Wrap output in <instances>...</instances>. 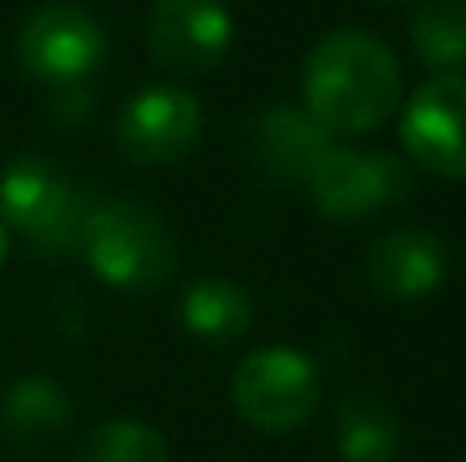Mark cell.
I'll use <instances>...</instances> for the list:
<instances>
[{
  "label": "cell",
  "instance_id": "cell-1",
  "mask_svg": "<svg viewBox=\"0 0 466 462\" xmlns=\"http://www.w3.org/2000/svg\"><path fill=\"white\" fill-rule=\"evenodd\" d=\"M303 111L331 136H369L401 106V62L369 29H331L303 57Z\"/></svg>",
  "mask_w": 466,
  "mask_h": 462
},
{
  "label": "cell",
  "instance_id": "cell-2",
  "mask_svg": "<svg viewBox=\"0 0 466 462\" xmlns=\"http://www.w3.org/2000/svg\"><path fill=\"white\" fill-rule=\"evenodd\" d=\"M82 258L115 291L152 295L177 270V237L156 209L123 201V196H106L90 209Z\"/></svg>",
  "mask_w": 466,
  "mask_h": 462
},
{
  "label": "cell",
  "instance_id": "cell-3",
  "mask_svg": "<svg viewBox=\"0 0 466 462\" xmlns=\"http://www.w3.org/2000/svg\"><path fill=\"white\" fill-rule=\"evenodd\" d=\"M95 196L74 185L49 156H16L0 172V221L41 254H82Z\"/></svg>",
  "mask_w": 466,
  "mask_h": 462
},
{
  "label": "cell",
  "instance_id": "cell-4",
  "mask_svg": "<svg viewBox=\"0 0 466 462\" xmlns=\"http://www.w3.org/2000/svg\"><path fill=\"white\" fill-rule=\"evenodd\" d=\"M233 406L254 430L290 434L319 406V368L287 344L258 348L233 373Z\"/></svg>",
  "mask_w": 466,
  "mask_h": 462
},
{
  "label": "cell",
  "instance_id": "cell-5",
  "mask_svg": "<svg viewBox=\"0 0 466 462\" xmlns=\"http://www.w3.org/2000/svg\"><path fill=\"white\" fill-rule=\"evenodd\" d=\"M315 209L328 221L356 226L377 213L401 205L413 193L410 160L393 152H356V147H331L319 168L307 180Z\"/></svg>",
  "mask_w": 466,
  "mask_h": 462
},
{
  "label": "cell",
  "instance_id": "cell-6",
  "mask_svg": "<svg viewBox=\"0 0 466 462\" xmlns=\"http://www.w3.org/2000/svg\"><path fill=\"white\" fill-rule=\"evenodd\" d=\"M16 57L25 74L46 86H78L103 65L106 33L82 5L54 0L29 13V21L16 33Z\"/></svg>",
  "mask_w": 466,
  "mask_h": 462
},
{
  "label": "cell",
  "instance_id": "cell-7",
  "mask_svg": "<svg viewBox=\"0 0 466 462\" xmlns=\"http://www.w3.org/2000/svg\"><path fill=\"white\" fill-rule=\"evenodd\" d=\"M201 103L188 90L156 82L144 86L115 115V144L139 168H164L188 156L201 139Z\"/></svg>",
  "mask_w": 466,
  "mask_h": 462
},
{
  "label": "cell",
  "instance_id": "cell-8",
  "mask_svg": "<svg viewBox=\"0 0 466 462\" xmlns=\"http://www.w3.org/2000/svg\"><path fill=\"white\" fill-rule=\"evenodd\" d=\"M401 144L421 172L466 180V78L434 74L401 111Z\"/></svg>",
  "mask_w": 466,
  "mask_h": 462
},
{
  "label": "cell",
  "instance_id": "cell-9",
  "mask_svg": "<svg viewBox=\"0 0 466 462\" xmlns=\"http://www.w3.org/2000/svg\"><path fill=\"white\" fill-rule=\"evenodd\" d=\"M233 41L226 0H152L147 54L172 74H209Z\"/></svg>",
  "mask_w": 466,
  "mask_h": 462
},
{
  "label": "cell",
  "instance_id": "cell-10",
  "mask_svg": "<svg viewBox=\"0 0 466 462\" xmlns=\"http://www.w3.org/2000/svg\"><path fill=\"white\" fill-rule=\"evenodd\" d=\"M336 147V136L303 106L274 103L246 123V160L274 185H307L319 160Z\"/></svg>",
  "mask_w": 466,
  "mask_h": 462
},
{
  "label": "cell",
  "instance_id": "cell-11",
  "mask_svg": "<svg viewBox=\"0 0 466 462\" xmlns=\"http://www.w3.org/2000/svg\"><path fill=\"white\" fill-rule=\"evenodd\" d=\"M369 286L389 303H421L446 278V246L430 229H389L369 246Z\"/></svg>",
  "mask_w": 466,
  "mask_h": 462
},
{
  "label": "cell",
  "instance_id": "cell-12",
  "mask_svg": "<svg viewBox=\"0 0 466 462\" xmlns=\"http://www.w3.org/2000/svg\"><path fill=\"white\" fill-rule=\"evenodd\" d=\"M254 303L249 291L233 278H197L180 295V324L205 344H233L249 332Z\"/></svg>",
  "mask_w": 466,
  "mask_h": 462
},
{
  "label": "cell",
  "instance_id": "cell-13",
  "mask_svg": "<svg viewBox=\"0 0 466 462\" xmlns=\"http://www.w3.org/2000/svg\"><path fill=\"white\" fill-rule=\"evenodd\" d=\"M336 450L344 462H397L401 422L377 393H352L336 409Z\"/></svg>",
  "mask_w": 466,
  "mask_h": 462
},
{
  "label": "cell",
  "instance_id": "cell-14",
  "mask_svg": "<svg viewBox=\"0 0 466 462\" xmlns=\"http://www.w3.org/2000/svg\"><path fill=\"white\" fill-rule=\"evenodd\" d=\"M70 417H74L70 397L49 377H21V381L8 385L5 401H0V426L21 447L57 438L70 426Z\"/></svg>",
  "mask_w": 466,
  "mask_h": 462
},
{
  "label": "cell",
  "instance_id": "cell-15",
  "mask_svg": "<svg viewBox=\"0 0 466 462\" xmlns=\"http://www.w3.org/2000/svg\"><path fill=\"white\" fill-rule=\"evenodd\" d=\"M410 37L430 70H466V0H421L410 21Z\"/></svg>",
  "mask_w": 466,
  "mask_h": 462
},
{
  "label": "cell",
  "instance_id": "cell-16",
  "mask_svg": "<svg viewBox=\"0 0 466 462\" xmlns=\"http://www.w3.org/2000/svg\"><path fill=\"white\" fill-rule=\"evenodd\" d=\"M82 462H168V442L139 417H106L82 442Z\"/></svg>",
  "mask_w": 466,
  "mask_h": 462
},
{
  "label": "cell",
  "instance_id": "cell-17",
  "mask_svg": "<svg viewBox=\"0 0 466 462\" xmlns=\"http://www.w3.org/2000/svg\"><path fill=\"white\" fill-rule=\"evenodd\" d=\"M5 258H8V229H5V221H0V266H5Z\"/></svg>",
  "mask_w": 466,
  "mask_h": 462
},
{
  "label": "cell",
  "instance_id": "cell-18",
  "mask_svg": "<svg viewBox=\"0 0 466 462\" xmlns=\"http://www.w3.org/2000/svg\"><path fill=\"white\" fill-rule=\"evenodd\" d=\"M385 5H393V0H385Z\"/></svg>",
  "mask_w": 466,
  "mask_h": 462
},
{
  "label": "cell",
  "instance_id": "cell-19",
  "mask_svg": "<svg viewBox=\"0 0 466 462\" xmlns=\"http://www.w3.org/2000/svg\"><path fill=\"white\" fill-rule=\"evenodd\" d=\"M459 462H466V458H459Z\"/></svg>",
  "mask_w": 466,
  "mask_h": 462
}]
</instances>
